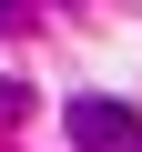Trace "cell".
<instances>
[{"label":"cell","instance_id":"obj_1","mask_svg":"<svg viewBox=\"0 0 142 152\" xmlns=\"http://www.w3.org/2000/svg\"><path fill=\"white\" fill-rule=\"evenodd\" d=\"M71 142H81V152H142V112L132 102H112V91H71Z\"/></svg>","mask_w":142,"mask_h":152},{"label":"cell","instance_id":"obj_2","mask_svg":"<svg viewBox=\"0 0 142 152\" xmlns=\"http://www.w3.org/2000/svg\"><path fill=\"white\" fill-rule=\"evenodd\" d=\"M41 20V0H0V31H31Z\"/></svg>","mask_w":142,"mask_h":152},{"label":"cell","instance_id":"obj_3","mask_svg":"<svg viewBox=\"0 0 142 152\" xmlns=\"http://www.w3.org/2000/svg\"><path fill=\"white\" fill-rule=\"evenodd\" d=\"M20 102H31V91H20V81H0V122H20Z\"/></svg>","mask_w":142,"mask_h":152}]
</instances>
